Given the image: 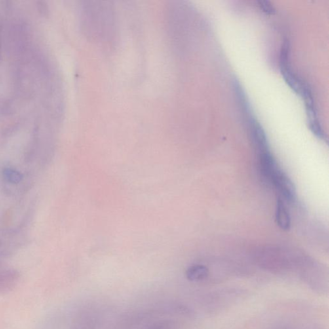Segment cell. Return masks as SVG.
I'll list each match as a JSON object with an SVG mask.
<instances>
[{"label": "cell", "mask_w": 329, "mask_h": 329, "mask_svg": "<svg viewBox=\"0 0 329 329\" xmlns=\"http://www.w3.org/2000/svg\"><path fill=\"white\" fill-rule=\"evenodd\" d=\"M80 18L82 32L92 41H109L115 35V14L107 2H83Z\"/></svg>", "instance_id": "6da1fadb"}, {"label": "cell", "mask_w": 329, "mask_h": 329, "mask_svg": "<svg viewBox=\"0 0 329 329\" xmlns=\"http://www.w3.org/2000/svg\"><path fill=\"white\" fill-rule=\"evenodd\" d=\"M289 45L288 42H285L280 56V69L285 81L289 84L295 92L300 94L303 84L299 81L296 76L293 72L290 65L289 64Z\"/></svg>", "instance_id": "7a4b0ae2"}, {"label": "cell", "mask_w": 329, "mask_h": 329, "mask_svg": "<svg viewBox=\"0 0 329 329\" xmlns=\"http://www.w3.org/2000/svg\"><path fill=\"white\" fill-rule=\"evenodd\" d=\"M270 180L286 201H294L296 197L294 183L280 168L274 173Z\"/></svg>", "instance_id": "3957f363"}, {"label": "cell", "mask_w": 329, "mask_h": 329, "mask_svg": "<svg viewBox=\"0 0 329 329\" xmlns=\"http://www.w3.org/2000/svg\"><path fill=\"white\" fill-rule=\"evenodd\" d=\"M260 164L263 176L269 180L279 168L275 158L269 151L260 153Z\"/></svg>", "instance_id": "277c9868"}, {"label": "cell", "mask_w": 329, "mask_h": 329, "mask_svg": "<svg viewBox=\"0 0 329 329\" xmlns=\"http://www.w3.org/2000/svg\"><path fill=\"white\" fill-rule=\"evenodd\" d=\"M275 219L280 229L289 230L291 228V218L286 206L282 199H278L276 207Z\"/></svg>", "instance_id": "5b68a950"}, {"label": "cell", "mask_w": 329, "mask_h": 329, "mask_svg": "<svg viewBox=\"0 0 329 329\" xmlns=\"http://www.w3.org/2000/svg\"><path fill=\"white\" fill-rule=\"evenodd\" d=\"M18 279V274L15 271L0 272V293H5L10 292L16 286Z\"/></svg>", "instance_id": "8992f818"}, {"label": "cell", "mask_w": 329, "mask_h": 329, "mask_svg": "<svg viewBox=\"0 0 329 329\" xmlns=\"http://www.w3.org/2000/svg\"><path fill=\"white\" fill-rule=\"evenodd\" d=\"M252 134L255 146L258 149L260 153L269 151L266 136L262 128L256 122H253Z\"/></svg>", "instance_id": "52a82bcc"}, {"label": "cell", "mask_w": 329, "mask_h": 329, "mask_svg": "<svg viewBox=\"0 0 329 329\" xmlns=\"http://www.w3.org/2000/svg\"><path fill=\"white\" fill-rule=\"evenodd\" d=\"M209 275V270L202 265H195L188 269L187 277L191 281H201Z\"/></svg>", "instance_id": "ba28073f"}, {"label": "cell", "mask_w": 329, "mask_h": 329, "mask_svg": "<svg viewBox=\"0 0 329 329\" xmlns=\"http://www.w3.org/2000/svg\"><path fill=\"white\" fill-rule=\"evenodd\" d=\"M4 175L6 179L12 183H19L22 178V175L21 174V173L15 170L11 169V168L5 169L4 171Z\"/></svg>", "instance_id": "9c48e42d"}, {"label": "cell", "mask_w": 329, "mask_h": 329, "mask_svg": "<svg viewBox=\"0 0 329 329\" xmlns=\"http://www.w3.org/2000/svg\"><path fill=\"white\" fill-rule=\"evenodd\" d=\"M259 3L261 8L267 14H273L275 12V9L269 1H259Z\"/></svg>", "instance_id": "30bf717a"}]
</instances>
